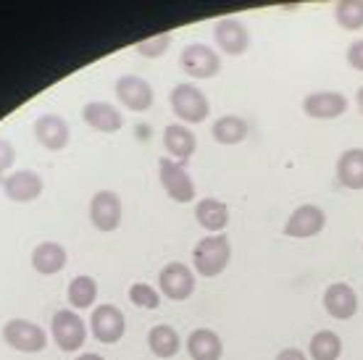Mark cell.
Listing matches in <instances>:
<instances>
[{"label":"cell","mask_w":363,"mask_h":360,"mask_svg":"<svg viewBox=\"0 0 363 360\" xmlns=\"http://www.w3.org/2000/svg\"><path fill=\"white\" fill-rule=\"evenodd\" d=\"M187 352H190L192 360H221L224 344H221L216 332H211V329H195L187 337Z\"/></svg>","instance_id":"22"},{"label":"cell","mask_w":363,"mask_h":360,"mask_svg":"<svg viewBox=\"0 0 363 360\" xmlns=\"http://www.w3.org/2000/svg\"><path fill=\"white\" fill-rule=\"evenodd\" d=\"M213 40H216V45L227 55H242L247 50V45H250V32L245 29L242 21L224 16L213 27Z\"/></svg>","instance_id":"13"},{"label":"cell","mask_w":363,"mask_h":360,"mask_svg":"<svg viewBox=\"0 0 363 360\" xmlns=\"http://www.w3.org/2000/svg\"><path fill=\"white\" fill-rule=\"evenodd\" d=\"M179 344H182L179 334L166 324L153 326L150 334H147V347H150V352L158 355V358H174V355L179 352Z\"/></svg>","instance_id":"24"},{"label":"cell","mask_w":363,"mask_h":360,"mask_svg":"<svg viewBox=\"0 0 363 360\" xmlns=\"http://www.w3.org/2000/svg\"><path fill=\"white\" fill-rule=\"evenodd\" d=\"M66 298H69V303L74 308H79V310L95 305V300H98V281L92 279V276H77L69 284V289H66Z\"/></svg>","instance_id":"26"},{"label":"cell","mask_w":363,"mask_h":360,"mask_svg":"<svg viewBox=\"0 0 363 360\" xmlns=\"http://www.w3.org/2000/svg\"><path fill=\"white\" fill-rule=\"evenodd\" d=\"M308 352L313 360H337L340 352H342V339L337 337L335 332H316L311 337Z\"/></svg>","instance_id":"25"},{"label":"cell","mask_w":363,"mask_h":360,"mask_svg":"<svg viewBox=\"0 0 363 360\" xmlns=\"http://www.w3.org/2000/svg\"><path fill=\"white\" fill-rule=\"evenodd\" d=\"M3 339H6L9 347H13L18 352H43L48 344V334L35 321L11 318L9 324L3 326Z\"/></svg>","instance_id":"5"},{"label":"cell","mask_w":363,"mask_h":360,"mask_svg":"<svg viewBox=\"0 0 363 360\" xmlns=\"http://www.w3.org/2000/svg\"><path fill=\"white\" fill-rule=\"evenodd\" d=\"M211 135L221 145H237L247 137V121L242 116H232V113H229V116H221L213 121Z\"/></svg>","instance_id":"23"},{"label":"cell","mask_w":363,"mask_h":360,"mask_svg":"<svg viewBox=\"0 0 363 360\" xmlns=\"http://www.w3.org/2000/svg\"><path fill=\"white\" fill-rule=\"evenodd\" d=\"M327 226V216L318 206H300L298 210H292V216L284 224V235L295 237V240H308L316 237L318 232H324Z\"/></svg>","instance_id":"12"},{"label":"cell","mask_w":363,"mask_h":360,"mask_svg":"<svg viewBox=\"0 0 363 360\" xmlns=\"http://www.w3.org/2000/svg\"><path fill=\"white\" fill-rule=\"evenodd\" d=\"M324 308L332 318H340V321H347L353 318L355 310H358V295L350 284H342V281H335L329 284L327 292H324Z\"/></svg>","instance_id":"16"},{"label":"cell","mask_w":363,"mask_h":360,"mask_svg":"<svg viewBox=\"0 0 363 360\" xmlns=\"http://www.w3.org/2000/svg\"><path fill=\"white\" fill-rule=\"evenodd\" d=\"M347 63L353 66L355 72H363V40H355L347 47Z\"/></svg>","instance_id":"31"},{"label":"cell","mask_w":363,"mask_h":360,"mask_svg":"<svg viewBox=\"0 0 363 360\" xmlns=\"http://www.w3.org/2000/svg\"><path fill=\"white\" fill-rule=\"evenodd\" d=\"M355 103H358V111L363 116V87H358V92H355Z\"/></svg>","instance_id":"34"},{"label":"cell","mask_w":363,"mask_h":360,"mask_svg":"<svg viewBox=\"0 0 363 360\" xmlns=\"http://www.w3.org/2000/svg\"><path fill=\"white\" fill-rule=\"evenodd\" d=\"M172 32H161V35L155 37H147V40H140L135 45V50L140 55H145V58H158V55H164L172 45Z\"/></svg>","instance_id":"29"},{"label":"cell","mask_w":363,"mask_h":360,"mask_svg":"<svg viewBox=\"0 0 363 360\" xmlns=\"http://www.w3.org/2000/svg\"><path fill=\"white\" fill-rule=\"evenodd\" d=\"M277 360H308V358L300 350H295V347H287V350H281L279 355H277Z\"/></svg>","instance_id":"32"},{"label":"cell","mask_w":363,"mask_h":360,"mask_svg":"<svg viewBox=\"0 0 363 360\" xmlns=\"http://www.w3.org/2000/svg\"><path fill=\"white\" fill-rule=\"evenodd\" d=\"M337 181L347 189H363V147H350L337 158Z\"/></svg>","instance_id":"21"},{"label":"cell","mask_w":363,"mask_h":360,"mask_svg":"<svg viewBox=\"0 0 363 360\" xmlns=\"http://www.w3.org/2000/svg\"><path fill=\"white\" fill-rule=\"evenodd\" d=\"M158 176H161L166 195L174 203H192L195 200V181L182 163H174L172 158H161L158 161Z\"/></svg>","instance_id":"6"},{"label":"cell","mask_w":363,"mask_h":360,"mask_svg":"<svg viewBox=\"0 0 363 360\" xmlns=\"http://www.w3.org/2000/svg\"><path fill=\"white\" fill-rule=\"evenodd\" d=\"M92 337L103 344H116L127 332V318L116 305H98L90 315Z\"/></svg>","instance_id":"7"},{"label":"cell","mask_w":363,"mask_h":360,"mask_svg":"<svg viewBox=\"0 0 363 360\" xmlns=\"http://www.w3.org/2000/svg\"><path fill=\"white\" fill-rule=\"evenodd\" d=\"M116 98L124 108L135 111V113H143L153 106L155 92L153 87L147 84V79L143 77H135V74H127V77H118L116 79Z\"/></svg>","instance_id":"8"},{"label":"cell","mask_w":363,"mask_h":360,"mask_svg":"<svg viewBox=\"0 0 363 360\" xmlns=\"http://www.w3.org/2000/svg\"><path fill=\"white\" fill-rule=\"evenodd\" d=\"M77 360H106L103 355H95V352H84V355H79Z\"/></svg>","instance_id":"33"},{"label":"cell","mask_w":363,"mask_h":360,"mask_svg":"<svg viewBox=\"0 0 363 360\" xmlns=\"http://www.w3.org/2000/svg\"><path fill=\"white\" fill-rule=\"evenodd\" d=\"M179 63L182 72L192 79H211L221 72V55L211 45H203V43H192V45L184 47L179 55Z\"/></svg>","instance_id":"4"},{"label":"cell","mask_w":363,"mask_h":360,"mask_svg":"<svg viewBox=\"0 0 363 360\" xmlns=\"http://www.w3.org/2000/svg\"><path fill=\"white\" fill-rule=\"evenodd\" d=\"M164 147L169 158L187 161L198 150V140H195V135H192V129L187 124H172L164 129Z\"/></svg>","instance_id":"18"},{"label":"cell","mask_w":363,"mask_h":360,"mask_svg":"<svg viewBox=\"0 0 363 360\" xmlns=\"http://www.w3.org/2000/svg\"><path fill=\"white\" fill-rule=\"evenodd\" d=\"M69 255L58 242H40L32 250V269L43 276H53L58 271H64Z\"/></svg>","instance_id":"19"},{"label":"cell","mask_w":363,"mask_h":360,"mask_svg":"<svg viewBox=\"0 0 363 360\" xmlns=\"http://www.w3.org/2000/svg\"><path fill=\"white\" fill-rule=\"evenodd\" d=\"M13 161H16V150H13V145L9 142V140H3L0 137V174H6L13 166Z\"/></svg>","instance_id":"30"},{"label":"cell","mask_w":363,"mask_h":360,"mask_svg":"<svg viewBox=\"0 0 363 360\" xmlns=\"http://www.w3.org/2000/svg\"><path fill=\"white\" fill-rule=\"evenodd\" d=\"M158 289L161 295H166L174 303H182L187 300L195 292V274L192 269H187L184 263H169L161 269V276H158Z\"/></svg>","instance_id":"10"},{"label":"cell","mask_w":363,"mask_h":360,"mask_svg":"<svg viewBox=\"0 0 363 360\" xmlns=\"http://www.w3.org/2000/svg\"><path fill=\"white\" fill-rule=\"evenodd\" d=\"M50 334H53L58 350L77 352L87 339V324L82 321V315L74 310H58L50 321Z\"/></svg>","instance_id":"3"},{"label":"cell","mask_w":363,"mask_h":360,"mask_svg":"<svg viewBox=\"0 0 363 360\" xmlns=\"http://www.w3.org/2000/svg\"><path fill=\"white\" fill-rule=\"evenodd\" d=\"M129 300H132V305H137V308L155 310L158 303H161V292L153 289L150 284H145V281H137V284L129 287Z\"/></svg>","instance_id":"28"},{"label":"cell","mask_w":363,"mask_h":360,"mask_svg":"<svg viewBox=\"0 0 363 360\" xmlns=\"http://www.w3.org/2000/svg\"><path fill=\"white\" fill-rule=\"evenodd\" d=\"M195 218L203 229H208L211 235H221L229 224V208L216 198H203L195 206Z\"/></svg>","instance_id":"20"},{"label":"cell","mask_w":363,"mask_h":360,"mask_svg":"<svg viewBox=\"0 0 363 360\" xmlns=\"http://www.w3.org/2000/svg\"><path fill=\"white\" fill-rule=\"evenodd\" d=\"M35 137L45 150H64L69 145V124L58 113H43L35 121Z\"/></svg>","instance_id":"14"},{"label":"cell","mask_w":363,"mask_h":360,"mask_svg":"<svg viewBox=\"0 0 363 360\" xmlns=\"http://www.w3.org/2000/svg\"><path fill=\"white\" fill-rule=\"evenodd\" d=\"M82 121L92 129H98V132H118L121 126H124V116H121V111L116 106H111L106 100H92L82 108Z\"/></svg>","instance_id":"17"},{"label":"cell","mask_w":363,"mask_h":360,"mask_svg":"<svg viewBox=\"0 0 363 360\" xmlns=\"http://www.w3.org/2000/svg\"><path fill=\"white\" fill-rule=\"evenodd\" d=\"M229 258H232V247L224 235H208L203 237L195 250H192V261H195V271L200 276H218L227 269Z\"/></svg>","instance_id":"1"},{"label":"cell","mask_w":363,"mask_h":360,"mask_svg":"<svg viewBox=\"0 0 363 360\" xmlns=\"http://www.w3.org/2000/svg\"><path fill=\"white\" fill-rule=\"evenodd\" d=\"M3 192L6 198L13 200V203H32L43 195V176L35 171H13L11 176H6L3 181Z\"/></svg>","instance_id":"15"},{"label":"cell","mask_w":363,"mask_h":360,"mask_svg":"<svg viewBox=\"0 0 363 360\" xmlns=\"http://www.w3.org/2000/svg\"><path fill=\"white\" fill-rule=\"evenodd\" d=\"M335 21L347 32L363 29V0H340L335 6Z\"/></svg>","instance_id":"27"},{"label":"cell","mask_w":363,"mask_h":360,"mask_svg":"<svg viewBox=\"0 0 363 360\" xmlns=\"http://www.w3.org/2000/svg\"><path fill=\"white\" fill-rule=\"evenodd\" d=\"M169 100H172L174 116L179 118V121H187V124H200L211 113V103L206 98V92L195 87V84H190V81L177 84L172 95H169Z\"/></svg>","instance_id":"2"},{"label":"cell","mask_w":363,"mask_h":360,"mask_svg":"<svg viewBox=\"0 0 363 360\" xmlns=\"http://www.w3.org/2000/svg\"><path fill=\"white\" fill-rule=\"evenodd\" d=\"M350 106V100L342 95V92L335 90H321V92H311L303 100V113L308 118H316V121H329V118L342 116Z\"/></svg>","instance_id":"11"},{"label":"cell","mask_w":363,"mask_h":360,"mask_svg":"<svg viewBox=\"0 0 363 360\" xmlns=\"http://www.w3.org/2000/svg\"><path fill=\"white\" fill-rule=\"evenodd\" d=\"M90 221L98 232H116L121 224V198L111 189H100L90 200Z\"/></svg>","instance_id":"9"}]
</instances>
